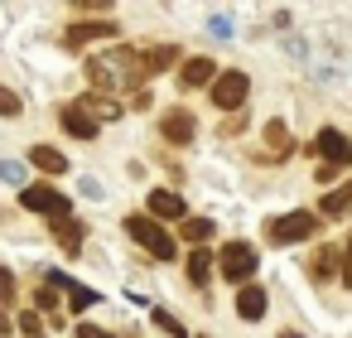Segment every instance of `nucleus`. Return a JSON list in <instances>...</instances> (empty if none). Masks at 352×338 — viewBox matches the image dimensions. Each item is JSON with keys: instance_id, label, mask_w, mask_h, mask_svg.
<instances>
[{"instance_id": "obj_1", "label": "nucleus", "mask_w": 352, "mask_h": 338, "mask_svg": "<svg viewBox=\"0 0 352 338\" xmlns=\"http://www.w3.org/2000/svg\"><path fill=\"white\" fill-rule=\"evenodd\" d=\"M87 78H92V87H97L102 97H111V92H121V87H135V83L145 78V54L116 44V49H107L102 59L87 63Z\"/></svg>"}, {"instance_id": "obj_2", "label": "nucleus", "mask_w": 352, "mask_h": 338, "mask_svg": "<svg viewBox=\"0 0 352 338\" xmlns=\"http://www.w3.org/2000/svg\"><path fill=\"white\" fill-rule=\"evenodd\" d=\"M126 232H131V242H140L155 261H174V237L155 222V218H145V213H135V218H126Z\"/></svg>"}, {"instance_id": "obj_3", "label": "nucleus", "mask_w": 352, "mask_h": 338, "mask_svg": "<svg viewBox=\"0 0 352 338\" xmlns=\"http://www.w3.org/2000/svg\"><path fill=\"white\" fill-rule=\"evenodd\" d=\"M20 203H25L30 213L54 218V222L73 218V213H68V193H58V189H49V184H25V189H20Z\"/></svg>"}, {"instance_id": "obj_4", "label": "nucleus", "mask_w": 352, "mask_h": 338, "mask_svg": "<svg viewBox=\"0 0 352 338\" xmlns=\"http://www.w3.org/2000/svg\"><path fill=\"white\" fill-rule=\"evenodd\" d=\"M217 271H222V280L246 285V280H251V271H256V246H251V242H227V246H222V256H217Z\"/></svg>"}, {"instance_id": "obj_5", "label": "nucleus", "mask_w": 352, "mask_h": 338, "mask_svg": "<svg viewBox=\"0 0 352 338\" xmlns=\"http://www.w3.org/2000/svg\"><path fill=\"white\" fill-rule=\"evenodd\" d=\"M246 92H251V78H246L241 68H227V73H217V83H212L217 112H236V107L246 102Z\"/></svg>"}, {"instance_id": "obj_6", "label": "nucleus", "mask_w": 352, "mask_h": 338, "mask_svg": "<svg viewBox=\"0 0 352 338\" xmlns=\"http://www.w3.org/2000/svg\"><path fill=\"white\" fill-rule=\"evenodd\" d=\"M314 232H318V218H314V213H304V208H299V213H285V218H275V222H270V242H275V246L304 242V237H314Z\"/></svg>"}, {"instance_id": "obj_7", "label": "nucleus", "mask_w": 352, "mask_h": 338, "mask_svg": "<svg viewBox=\"0 0 352 338\" xmlns=\"http://www.w3.org/2000/svg\"><path fill=\"white\" fill-rule=\"evenodd\" d=\"M314 155H323V165H333V169H342V165H352V140H347L342 131H333V126H323V131L314 136Z\"/></svg>"}, {"instance_id": "obj_8", "label": "nucleus", "mask_w": 352, "mask_h": 338, "mask_svg": "<svg viewBox=\"0 0 352 338\" xmlns=\"http://www.w3.org/2000/svg\"><path fill=\"white\" fill-rule=\"evenodd\" d=\"M212 83H217V63H212V59H188V63L179 68V87H184V92L212 87Z\"/></svg>"}, {"instance_id": "obj_9", "label": "nucleus", "mask_w": 352, "mask_h": 338, "mask_svg": "<svg viewBox=\"0 0 352 338\" xmlns=\"http://www.w3.org/2000/svg\"><path fill=\"white\" fill-rule=\"evenodd\" d=\"M58 126H63L68 136H78V140H92L102 121H97V116H87V112H82V107L73 102V107H63V112H58Z\"/></svg>"}, {"instance_id": "obj_10", "label": "nucleus", "mask_w": 352, "mask_h": 338, "mask_svg": "<svg viewBox=\"0 0 352 338\" xmlns=\"http://www.w3.org/2000/svg\"><path fill=\"white\" fill-rule=\"evenodd\" d=\"M107 34H116V25H68V34H63V49L68 54H78V49H87L92 39H107Z\"/></svg>"}, {"instance_id": "obj_11", "label": "nucleus", "mask_w": 352, "mask_h": 338, "mask_svg": "<svg viewBox=\"0 0 352 338\" xmlns=\"http://www.w3.org/2000/svg\"><path fill=\"white\" fill-rule=\"evenodd\" d=\"M160 131H164V140H174V145H188V140L198 136V121H193L188 112H169V116L160 121Z\"/></svg>"}, {"instance_id": "obj_12", "label": "nucleus", "mask_w": 352, "mask_h": 338, "mask_svg": "<svg viewBox=\"0 0 352 338\" xmlns=\"http://www.w3.org/2000/svg\"><path fill=\"white\" fill-rule=\"evenodd\" d=\"M49 285L68 295V309H92V304H97V295H92L87 285H78V280H68V275H49Z\"/></svg>"}, {"instance_id": "obj_13", "label": "nucleus", "mask_w": 352, "mask_h": 338, "mask_svg": "<svg viewBox=\"0 0 352 338\" xmlns=\"http://www.w3.org/2000/svg\"><path fill=\"white\" fill-rule=\"evenodd\" d=\"M265 304H270V299H265L261 285H241V295H236V314H241L246 324H256V319L265 314Z\"/></svg>"}, {"instance_id": "obj_14", "label": "nucleus", "mask_w": 352, "mask_h": 338, "mask_svg": "<svg viewBox=\"0 0 352 338\" xmlns=\"http://www.w3.org/2000/svg\"><path fill=\"white\" fill-rule=\"evenodd\" d=\"M318 213H323V218H342V213H352V179H347V184H338L333 193H323Z\"/></svg>"}, {"instance_id": "obj_15", "label": "nucleus", "mask_w": 352, "mask_h": 338, "mask_svg": "<svg viewBox=\"0 0 352 338\" xmlns=\"http://www.w3.org/2000/svg\"><path fill=\"white\" fill-rule=\"evenodd\" d=\"M54 242H58L68 256H78V251H82V222H73V218L54 222Z\"/></svg>"}, {"instance_id": "obj_16", "label": "nucleus", "mask_w": 352, "mask_h": 338, "mask_svg": "<svg viewBox=\"0 0 352 338\" xmlns=\"http://www.w3.org/2000/svg\"><path fill=\"white\" fill-rule=\"evenodd\" d=\"M338 266H342V256H338V246H318V251L309 256V275H314V280H328V275H333Z\"/></svg>"}, {"instance_id": "obj_17", "label": "nucleus", "mask_w": 352, "mask_h": 338, "mask_svg": "<svg viewBox=\"0 0 352 338\" xmlns=\"http://www.w3.org/2000/svg\"><path fill=\"white\" fill-rule=\"evenodd\" d=\"M87 116H97V121H116L121 116V107H116V97H102V92H92V97H82L78 102Z\"/></svg>"}, {"instance_id": "obj_18", "label": "nucleus", "mask_w": 352, "mask_h": 338, "mask_svg": "<svg viewBox=\"0 0 352 338\" xmlns=\"http://www.w3.org/2000/svg\"><path fill=\"white\" fill-rule=\"evenodd\" d=\"M150 213H155V218H184V198L169 193V189H155V193H150Z\"/></svg>"}, {"instance_id": "obj_19", "label": "nucleus", "mask_w": 352, "mask_h": 338, "mask_svg": "<svg viewBox=\"0 0 352 338\" xmlns=\"http://www.w3.org/2000/svg\"><path fill=\"white\" fill-rule=\"evenodd\" d=\"M174 63H179V49H174V44H160V49L145 54V78H155V73H164V68H174Z\"/></svg>"}, {"instance_id": "obj_20", "label": "nucleus", "mask_w": 352, "mask_h": 338, "mask_svg": "<svg viewBox=\"0 0 352 338\" xmlns=\"http://www.w3.org/2000/svg\"><path fill=\"white\" fill-rule=\"evenodd\" d=\"M30 160H34L44 174H63V169H68V160H63L54 145H34V150H30Z\"/></svg>"}, {"instance_id": "obj_21", "label": "nucleus", "mask_w": 352, "mask_h": 338, "mask_svg": "<svg viewBox=\"0 0 352 338\" xmlns=\"http://www.w3.org/2000/svg\"><path fill=\"white\" fill-rule=\"evenodd\" d=\"M265 145H270V160H285V155L294 150V145H289V131H285L280 121H270V126H265Z\"/></svg>"}, {"instance_id": "obj_22", "label": "nucleus", "mask_w": 352, "mask_h": 338, "mask_svg": "<svg viewBox=\"0 0 352 338\" xmlns=\"http://www.w3.org/2000/svg\"><path fill=\"white\" fill-rule=\"evenodd\" d=\"M212 266H217V261H212L208 251H193V256H188V280H193V285H208V280H212Z\"/></svg>"}, {"instance_id": "obj_23", "label": "nucleus", "mask_w": 352, "mask_h": 338, "mask_svg": "<svg viewBox=\"0 0 352 338\" xmlns=\"http://www.w3.org/2000/svg\"><path fill=\"white\" fill-rule=\"evenodd\" d=\"M184 237H188V242H208V237H212V222H208V218H188V222H184Z\"/></svg>"}, {"instance_id": "obj_24", "label": "nucleus", "mask_w": 352, "mask_h": 338, "mask_svg": "<svg viewBox=\"0 0 352 338\" xmlns=\"http://www.w3.org/2000/svg\"><path fill=\"white\" fill-rule=\"evenodd\" d=\"M150 319H155V324H160L169 338H188V333H184V324H179L174 314H164V309H150Z\"/></svg>"}, {"instance_id": "obj_25", "label": "nucleus", "mask_w": 352, "mask_h": 338, "mask_svg": "<svg viewBox=\"0 0 352 338\" xmlns=\"http://www.w3.org/2000/svg\"><path fill=\"white\" fill-rule=\"evenodd\" d=\"M34 304H39V309H44V314H49V319L58 324V295H54V285H44V290L34 295Z\"/></svg>"}, {"instance_id": "obj_26", "label": "nucleus", "mask_w": 352, "mask_h": 338, "mask_svg": "<svg viewBox=\"0 0 352 338\" xmlns=\"http://www.w3.org/2000/svg\"><path fill=\"white\" fill-rule=\"evenodd\" d=\"M0 116H20V97L10 87H0Z\"/></svg>"}, {"instance_id": "obj_27", "label": "nucleus", "mask_w": 352, "mask_h": 338, "mask_svg": "<svg viewBox=\"0 0 352 338\" xmlns=\"http://www.w3.org/2000/svg\"><path fill=\"white\" fill-rule=\"evenodd\" d=\"M10 299H15V275L0 266V304H10Z\"/></svg>"}, {"instance_id": "obj_28", "label": "nucleus", "mask_w": 352, "mask_h": 338, "mask_svg": "<svg viewBox=\"0 0 352 338\" xmlns=\"http://www.w3.org/2000/svg\"><path fill=\"white\" fill-rule=\"evenodd\" d=\"M20 328H25V338H39V314L25 309V314H20Z\"/></svg>"}, {"instance_id": "obj_29", "label": "nucleus", "mask_w": 352, "mask_h": 338, "mask_svg": "<svg viewBox=\"0 0 352 338\" xmlns=\"http://www.w3.org/2000/svg\"><path fill=\"white\" fill-rule=\"evenodd\" d=\"M342 285L352 290V237H347V251H342Z\"/></svg>"}, {"instance_id": "obj_30", "label": "nucleus", "mask_w": 352, "mask_h": 338, "mask_svg": "<svg viewBox=\"0 0 352 338\" xmlns=\"http://www.w3.org/2000/svg\"><path fill=\"white\" fill-rule=\"evenodd\" d=\"M0 179H10V184H25V174H20V165H6V160H0Z\"/></svg>"}, {"instance_id": "obj_31", "label": "nucleus", "mask_w": 352, "mask_h": 338, "mask_svg": "<svg viewBox=\"0 0 352 338\" xmlns=\"http://www.w3.org/2000/svg\"><path fill=\"white\" fill-rule=\"evenodd\" d=\"M227 30H232V20H227V15H212V34L227 39Z\"/></svg>"}, {"instance_id": "obj_32", "label": "nucleus", "mask_w": 352, "mask_h": 338, "mask_svg": "<svg viewBox=\"0 0 352 338\" xmlns=\"http://www.w3.org/2000/svg\"><path fill=\"white\" fill-rule=\"evenodd\" d=\"M78 338H107V333H102L97 324H78Z\"/></svg>"}, {"instance_id": "obj_33", "label": "nucleus", "mask_w": 352, "mask_h": 338, "mask_svg": "<svg viewBox=\"0 0 352 338\" xmlns=\"http://www.w3.org/2000/svg\"><path fill=\"white\" fill-rule=\"evenodd\" d=\"M0 333H10V314L6 309H0Z\"/></svg>"}, {"instance_id": "obj_34", "label": "nucleus", "mask_w": 352, "mask_h": 338, "mask_svg": "<svg viewBox=\"0 0 352 338\" xmlns=\"http://www.w3.org/2000/svg\"><path fill=\"white\" fill-rule=\"evenodd\" d=\"M280 338H299V333H280Z\"/></svg>"}]
</instances>
